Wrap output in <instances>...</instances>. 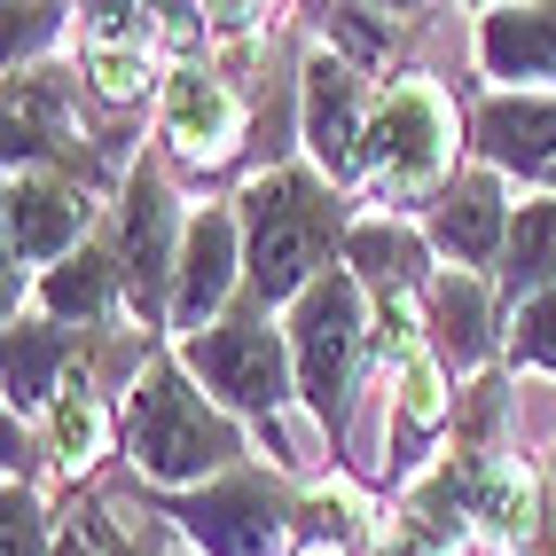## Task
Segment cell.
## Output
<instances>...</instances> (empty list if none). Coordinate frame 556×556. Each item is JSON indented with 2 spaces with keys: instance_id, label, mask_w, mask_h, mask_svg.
<instances>
[{
  "instance_id": "6",
  "label": "cell",
  "mask_w": 556,
  "mask_h": 556,
  "mask_svg": "<svg viewBox=\"0 0 556 556\" xmlns=\"http://www.w3.org/2000/svg\"><path fill=\"white\" fill-rule=\"evenodd\" d=\"M180 526H189L212 556H275L290 509H282V494L267 486V478L243 470V478H228V486H212L204 502L180 509Z\"/></svg>"
},
{
  "instance_id": "20",
  "label": "cell",
  "mask_w": 556,
  "mask_h": 556,
  "mask_svg": "<svg viewBox=\"0 0 556 556\" xmlns=\"http://www.w3.org/2000/svg\"><path fill=\"white\" fill-rule=\"evenodd\" d=\"M110 290H118V275H110V251H79V258H63V267L40 282V299H48V314H102L110 306Z\"/></svg>"
},
{
  "instance_id": "32",
  "label": "cell",
  "mask_w": 556,
  "mask_h": 556,
  "mask_svg": "<svg viewBox=\"0 0 556 556\" xmlns=\"http://www.w3.org/2000/svg\"><path fill=\"white\" fill-rule=\"evenodd\" d=\"M118 556H126V548H118Z\"/></svg>"
},
{
  "instance_id": "7",
  "label": "cell",
  "mask_w": 556,
  "mask_h": 556,
  "mask_svg": "<svg viewBox=\"0 0 556 556\" xmlns=\"http://www.w3.org/2000/svg\"><path fill=\"white\" fill-rule=\"evenodd\" d=\"M165 134H173V150L189 165H228L236 134H243V110L204 63H180L173 87H165Z\"/></svg>"
},
{
  "instance_id": "27",
  "label": "cell",
  "mask_w": 556,
  "mask_h": 556,
  "mask_svg": "<svg viewBox=\"0 0 556 556\" xmlns=\"http://www.w3.org/2000/svg\"><path fill=\"white\" fill-rule=\"evenodd\" d=\"M0 556H40V502L9 486V533H0Z\"/></svg>"
},
{
  "instance_id": "1",
  "label": "cell",
  "mask_w": 556,
  "mask_h": 556,
  "mask_svg": "<svg viewBox=\"0 0 556 556\" xmlns=\"http://www.w3.org/2000/svg\"><path fill=\"white\" fill-rule=\"evenodd\" d=\"M134 470L157 478V486H189V478L236 463V424L189 384L180 361H157L150 377L134 384V424H126Z\"/></svg>"
},
{
  "instance_id": "21",
  "label": "cell",
  "mask_w": 556,
  "mask_h": 556,
  "mask_svg": "<svg viewBox=\"0 0 556 556\" xmlns=\"http://www.w3.org/2000/svg\"><path fill=\"white\" fill-rule=\"evenodd\" d=\"M345 251H353V267H361L368 282H384V290H407V282L424 275V251H416V236H407V228H353Z\"/></svg>"
},
{
  "instance_id": "22",
  "label": "cell",
  "mask_w": 556,
  "mask_h": 556,
  "mask_svg": "<svg viewBox=\"0 0 556 556\" xmlns=\"http://www.w3.org/2000/svg\"><path fill=\"white\" fill-rule=\"evenodd\" d=\"M102 439H110L102 400H94L87 384H71V392L55 400V463H63V470H87V463L102 455Z\"/></svg>"
},
{
  "instance_id": "28",
  "label": "cell",
  "mask_w": 556,
  "mask_h": 556,
  "mask_svg": "<svg viewBox=\"0 0 556 556\" xmlns=\"http://www.w3.org/2000/svg\"><path fill=\"white\" fill-rule=\"evenodd\" d=\"M306 509L329 526V541H345V533H353V494H345V486H314V494H306Z\"/></svg>"
},
{
  "instance_id": "13",
  "label": "cell",
  "mask_w": 556,
  "mask_h": 556,
  "mask_svg": "<svg viewBox=\"0 0 556 556\" xmlns=\"http://www.w3.org/2000/svg\"><path fill=\"white\" fill-rule=\"evenodd\" d=\"M478 55L494 79H556V9H486Z\"/></svg>"
},
{
  "instance_id": "8",
  "label": "cell",
  "mask_w": 556,
  "mask_h": 556,
  "mask_svg": "<svg viewBox=\"0 0 556 556\" xmlns=\"http://www.w3.org/2000/svg\"><path fill=\"white\" fill-rule=\"evenodd\" d=\"M361 141H368V126H361V71L345 55H314L306 63V150H314V165L329 180L353 173Z\"/></svg>"
},
{
  "instance_id": "9",
  "label": "cell",
  "mask_w": 556,
  "mask_h": 556,
  "mask_svg": "<svg viewBox=\"0 0 556 556\" xmlns=\"http://www.w3.org/2000/svg\"><path fill=\"white\" fill-rule=\"evenodd\" d=\"M228 282H236V219L197 212L189 236H180V282H173V314H180L189 338H204L212 314L228 306Z\"/></svg>"
},
{
  "instance_id": "31",
  "label": "cell",
  "mask_w": 556,
  "mask_h": 556,
  "mask_svg": "<svg viewBox=\"0 0 556 556\" xmlns=\"http://www.w3.org/2000/svg\"><path fill=\"white\" fill-rule=\"evenodd\" d=\"M314 556H338V548H314Z\"/></svg>"
},
{
  "instance_id": "26",
  "label": "cell",
  "mask_w": 556,
  "mask_h": 556,
  "mask_svg": "<svg viewBox=\"0 0 556 556\" xmlns=\"http://www.w3.org/2000/svg\"><path fill=\"white\" fill-rule=\"evenodd\" d=\"M87 79L102 102H134L141 87H150V55H134V48H87Z\"/></svg>"
},
{
  "instance_id": "16",
  "label": "cell",
  "mask_w": 556,
  "mask_h": 556,
  "mask_svg": "<svg viewBox=\"0 0 556 556\" xmlns=\"http://www.w3.org/2000/svg\"><path fill=\"white\" fill-rule=\"evenodd\" d=\"M424 321H431V345L447 353L455 368H470L478 353H486V282H470L463 267L439 275L424 290Z\"/></svg>"
},
{
  "instance_id": "12",
  "label": "cell",
  "mask_w": 556,
  "mask_h": 556,
  "mask_svg": "<svg viewBox=\"0 0 556 556\" xmlns=\"http://www.w3.org/2000/svg\"><path fill=\"white\" fill-rule=\"evenodd\" d=\"M126 290H134V314H165V275H180V258H173V204L150 173L134 180V197H126Z\"/></svg>"
},
{
  "instance_id": "24",
  "label": "cell",
  "mask_w": 556,
  "mask_h": 556,
  "mask_svg": "<svg viewBox=\"0 0 556 556\" xmlns=\"http://www.w3.org/2000/svg\"><path fill=\"white\" fill-rule=\"evenodd\" d=\"M447 416V377H439V361L416 353V361H400V424H439Z\"/></svg>"
},
{
  "instance_id": "25",
  "label": "cell",
  "mask_w": 556,
  "mask_h": 556,
  "mask_svg": "<svg viewBox=\"0 0 556 556\" xmlns=\"http://www.w3.org/2000/svg\"><path fill=\"white\" fill-rule=\"evenodd\" d=\"M509 353L526 368H548V377H556V290L526 299V314H517V329H509Z\"/></svg>"
},
{
  "instance_id": "4",
  "label": "cell",
  "mask_w": 556,
  "mask_h": 556,
  "mask_svg": "<svg viewBox=\"0 0 556 556\" xmlns=\"http://www.w3.org/2000/svg\"><path fill=\"white\" fill-rule=\"evenodd\" d=\"M361 345H377V329L361 314V275L329 267L299 306H290V353H299V384L314 400V416H338L353 392Z\"/></svg>"
},
{
  "instance_id": "17",
  "label": "cell",
  "mask_w": 556,
  "mask_h": 556,
  "mask_svg": "<svg viewBox=\"0 0 556 556\" xmlns=\"http://www.w3.org/2000/svg\"><path fill=\"white\" fill-rule=\"evenodd\" d=\"M55 150H71V118L48 87V71H9V165L55 157Z\"/></svg>"
},
{
  "instance_id": "11",
  "label": "cell",
  "mask_w": 556,
  "mask_h": 556,
  "mask_svg": "<svg viewBox=\"0 0 556 556\" xmlns=\"http://www.w3.org/2000/svg\"><path fill=\"white\" fill-rule=\"evenodd\" d=\"M431 243L463 258V267H486L494 251H509V204H502V173H463L447 204L431 212Z\"/></svg>"
},
{
  "instance_id": "10",
  "label": "cell",
  "mask_w": 556,
  "mask_h": 556,
  "mask_svg": "<svg viewBox=\"0 0 556 556\" xmlns=\"http://www.w3.org/2000/svg\"><path fill=\"white\" fill-rule=\"evenodd\" d=\"M87 236V197L79 189H63V180L48 173H16L9 180V267L24 258H63L71 243Z\"/></svg>"
},
{
  "instance_id": "18",
  "label": "cell",
  "mask_w": 556,
  "mask_h": 556,
  "mask_svg": "<svg viewBox=\"0 0 556 556\" xmlns=\"http://www.w3.org/2000/svg\"><path fill=\"white\" fill-rule=\"evenodd\" d=\"M502 282L526 290V299L556 290V197L517 204V219H509V251H502Z\"/></svg>"
},
{
  "instance_id": "3",
  "label": "cell",
  "mask_w": 556,
  "mask_h": 556,
  "mask_svg": "<svg viewBox=\"0 0 556 556\" xmlns=\"http://www.w3.org/2000/svg\"><path fill=\"white\" fill-rule=\"evenodd\" d=\"M447 157H455V110L431 79H400L384 94V110L368 118V141H361V165H368V189L384 204H407L447 180Z\"/></svg>"
},
{
  "instance_id": "14",
  "label": "cell",
  "mask_w": 556,
  "mask_h": 556,
  "mask_svg": "<svg viewBox=\"0 0 556 556\" xmlns=\"http://www.w3.org/2000/svg\"><path fill=\"white\" fill-rule=\"evenodd\" d=\"M470 517L494 541L533 548L541 541V517H548V486L533 470H517V463H486V470H478V494H470Z\"/></svg>"
},
{
  "instance_id": "29",
  "label": "cell",
  "mask_w": 556,
  "mask_h": 556,
  "mask_svg": "<svg viewBox=\"0 0 556 556\" xmlns=\"http://www.w3.org/2000/svg\"><path fill=\"white\" fill-rule=\"evenodd\" d=\"M533 556H556V486H548V517H541V541H533Z\"/></svg>"
},
{
  "instance_id": "2",
  "label": "cell",
  "mask_w": 556,
  "mask_h": 556,
  "mask_svg": "<svg viewBox=\"0 0 556 556\" xmlns=\"http://www.w3.org/2000/svg\"><path fill=\"white\" fill-rule=\"evenodd\" d=\"M243 228H251V282L258 299H306L321 282V251L338 236V212L314 173H267L243 197Z\"/></svg>"
},
{
  "instance_id": "15",
  "label": "cell",
  "mask_w": 556,
  "mask_h": 556,
  "mask_svg": "<svg viewBox=\"0 0 556 556\" xmlns=\"http://www.w3.org/2000/svg\"><path fill=\"white\" fill-rule=\"evenodd\" d=\"M478 141H486V157H494V165L541 173V165H556V102L502 94V102L478 110Z\"/></svg>"
},
{
  "instance_id": "19",
  "label": "cell",
  "mask_w": 556,
  "mask_h": 556,
  "mask_svg": "<svg viewBox=\"0 0 556 556\" xmlns=\"http://www.w3.org/2000/svg\"><path fill=\"white\" fill-rule=\"evenodd\" d=\"M63 361H71V338H63V329H40V321H16V329H9V416L48 400V384H55Z\"/></svg>"
},
{
  "instance_id": "5",
  "label": "cell",
  "mask_w": 556,
  "mask_h": 556,
  "mask_svg": "<svg viewBox=\"0 0 556 556\" xmlns=\"http://www.w3.org/2000/svg\"><path fill=\"white\" fill-rule=\"evenodd\" d=\"M180 361H189L228 407H267V416L282 407V338L267 329V314H228V321H212L204 338L180 345Z\"/></svg>"
},
{
  "instance_id": "30",
  "label": "cell",
  "mask_w": 556,
  "mask_h": 556,
  "mask_svg": "<svg viewBox=\"0 0 556 556\" xmlns=\"http://www.w3.org/2000/svg\"><path fill=\"white\" fill-rule=\"evenodd\" d=\"M55 556H94V548H79V541H63V548H55Z\"/></svg>"
},
{
  "instance_id": "23",
  "label": "cell",
  "mask_w": 556,
  "mask_h": 556,
  "mask_svg": "<svg viewBox=\"0 0 556 556\" xmlns=\"http://www.w3.org/2000/svg\"><path fill=\"white\" fill-rule=\"evenodd\" d=\"M79 40L87 48H134V55H150L165 40V9H87L79 16Z\"/></svg>"
}]
</instances>
